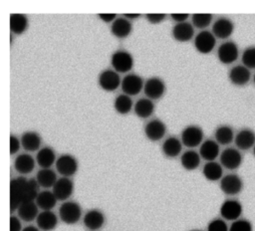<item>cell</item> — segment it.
<instances>
[{"mask_svg":"<svg viewBox=\"0 0 255 231\" xmlns=\"http://www.w3.org/2000/svg\"><path fill=\"white\" fill-rule=\"evenodd\" d=\"M39 184L35 178L27 179L24 176L12 178L10 181V210L13 213L18 207L28 201H35L39 194Z\"/></svg>","mask_w":255,"mask_h":231,"instance_id":"6da1fadb","label":"cell"},{"mask_svg":"<svg viewBox=\"0 0 255 231\" xmlns=\"http://www.w3.org/2000/svg\"><path fill=\"white\" fill-rule=\"evenodd\" d=\"M59 217L61 221L68 225L76 224L82 217V207L76 201H64L59 207Z\"/></svg>","mask_w":255,"mask_h":231,"instance_id":"7a4b0ae2","label":"cell"},{"mask_svg":"<svg viewBox=\"0 0 255 231\" xmlns=\"http://www.w3.org/2000/svg\"><path fill=\"white\" fill-rule=\"evenodd\" d=\"M111 65L117 73L125 74L132 69L133 58L129 52L118 50L111 56Z\"/></svg>","mask_w":255,"mask_h":231,"instance_id":"3957f363","label":"cell"},{"mask_svg":"<svg viewBox=\"0 0 255 231\" xmlns=\"http://www.w3.org/2000/svg\"><path fill=\"white\" fill-rule=\"evenodd\" d=\"M55 166L58 173L63 177H71L78 171L79 163L74 155L70 153H64L57 157Z\"/></svg>","mask_w":255,"mask_h":231,"instance_id":"277c9868","label":"cell"},{"mask_svg":"<svg viewBox=\"0 0 255 231\" xmlns=\"http://www.w3.org/2000/svg\"><path fill=\"white\" fill-rule=\"evenodd\" d=\"M204 133L200 126L195 124H190L184 127L181 131V141L182 144L188 148H193L196 146H200L203 142Z\"/></svg>","mask_w":255,"mask_h":231,"instance_id":"5b68a950","label":"cell"},{"mask_svg":"<svg viewBox=\"0 0 255 231\" xmlns=\"http://www.w3.org/2000/svg\"><path fill=\"white\" fill-rule=\"evenodd\" d=\"M219 186L221 191L228 196H235L243 189V181L241 177L235 173H228L223 175L220 179Z\"/></svg>","mask_w":255,"mask_h":231,"instance_id":"8992f818","label":"cell"},{"mask_svg":"<svg viewBox=\"0 0 255 231\" xmlns=\"http://www.w3.org/2000/svg\"><path fill=\"white\" fill-rule=\"evenodd\" d=\"M243 212L242 204L237 199H226L222 202L219 213L221 215V218L225 221H235L237 219H240L241 214Z\"/></svg>","mask_w":255,"mask_h":231,"instance_id":"52a82bcc","label":"cell"},{"mask_svg":"<svg viewBox=\"0 0 255 231\" xmlns=\"http://www.w3.org/2000/svg\"><path fill=\"white\" fill-rule=\"evenodd\" d=\"M219 158L220 164L228 170H235L239 168L243 160L240 150L235 147H226L223 149L220 152Z\"/></svg>","mask_w":255,"mask_h":231,"instance_id":"ba28073f","label":"cell"},{"mask_svg":"<svg viewBox=\"0 0 255 231\" xmlns=\"http://www.w3.org/2000/svg\"><path fill=\"white\" fill-rule=\"evenodd\" d=\"M193 44L198 53L209 54L215 48L216 38L212 32L207 30H202L194 37Z\"/></svg>","mask_w":255,"mask_h":231,"instance_id":"9c48e42d","label":"cell"},{"mask_svg":"<svg viewBox=\"0 0 255 231\" xmlns=\"http://www.w3.org/2000/svg\"><path fill=\"white\" fill-rule=\"evenodd\" d=\"M98 83L101 89L106 92H114L120 88L122 85V80L115 70L107 69L100 73L98 78Z\"/></svg>","mask_w":255,"mask_h":231,"instance_id":"30bf717a","label":"cell"},{"mask_svg":"<svg viewBox=\"0 0 255 231\" xmlns=\"http://www.w3.org/2000/svg\"><path fill=\"white\" fill-rule=\"evenodd\" d=\"M239 56V49L236 43L232 41L223 42L217 49V57L220 63L230 65L234 63Z\"/></svg>","mask_w":255,"mask_h":231,"instance_id":"8fae6325","label":"cell"},{"mask_svg":"<svg viewBox=\"0 0 255 231\" xmlns=\"http://www.w3.org/2000/svg\"><path fill=\"white\" fill-rule=\"evenodd\" d=\"M143 80L137 74H128L122 80V91L124 94L131 97L138 95L143 90Z\"/></svg>","mask_w":255,"mask_h":231,"instance_id":"7c38bea8","label":"cell"},{"mask_svg":"<svg viewBox=\"0 0 255 231\" xmlns=\"http://www.w3.org/2000/svg\"><path fill=\"white\" fill-rule=\"evenodd\" d=\"M165 90L166 87L164 82L157 77L149 78L144 82L143 93L146 96V98L151 101L160 99L164 95Z\"/></svg>","mask_w":255,"mask_h":231,"instance_id":"4fadbf2b","label":"cell"},{"mask_svg":"<svg viewBox=\"0 0 255 231\" xmlns=\"http://www.w3.org/2000/svg\"><path fill=\"white\" fill-rule=\"evenodd\" d=\"M56 198L60 201H67L74 193V182L70 177H60L52 188Z\"/></svg>","mask_w":255,"mask_h":231,"instance_id":"5bb4252c","label":"cell"},{"mask_svg":"<svg viewBox=\"0 0 255 231\" xmlns=\"http://www.w3.org/2000/svg\"><path fill=\"white\" fill-rule=\"evenodd\" d=\"M143 132L147 139L151 141H158L165 135L166 125L161 119L153 118L145 123Z\"/></svg>","mask_w":255,"mask_h":231,"instance_id":"9a60e30c","label":"cell"},{"mask_svg":"<svg viewBox=\"0 0 255 231\" xmlns=\"http://www.w3.org/2000/svg\"><path fill=\"white\" fill-rule=\"evenodd\" d=\"M211 32L213 33L215 38L222 40L227 39L234 32V24L230 19L226 17H220L216 19L212 24Z\"/></svg>","mask_w":255,"mask_h":231,"instance_id":"2e32d148","label":"cell"},{"mask_svg":"<svg viewBox=\"0 0 255 231\" xmlns=\"http://www.w3.org/2000/svg\"><path fill=\"white\" fill-rule=\"evenodd\" d=\"M106 222L105 214L99 209H90L83 217V223L85 227L91 231H97L101 229Z\"/></svg>","mask_w":255,"mask_h":231,"instance_id":"e0dca14e","label":"cell"},{"mask_svg":"<svg viewBox=\"0 0 255 231\" xmlns=\"http://www.w3.org/2000/svg\"><path fill=\"white\" fill-rule=\"evenodd\" d=\"M228 79L234 86L242 87L247 85L251 80V73L248 68L243 65L232 67L228 73Z\"/></svg>","mask_w":255,"mask_h":231,"instance_id":"ac0fdd59","label":"cell"},{"mask_svg":"<svg viewBox=\"0 0 255 231\" xmlns=\"http://www.w3.org/2000/svg\"><path fill=\"white\" fill-rule=\"evenodd\" d=\"M172 38L180 43L190 41L194 36V28L191 23H176L171 30Z\"/></svg>","mask_w":255,"mask_h":231,"instance_id":"d6986e66","label":"cell"},{"mask_svg":"<svg viewBox=\"0 0 255 231\" xmlns=\"http://www.w3.org/2000/svg\"><path fill=\"white\" fill-rule=\"evenodd\" d=\"M200 157L208 161H215V159L220 155V147L215 139H205L199 146Z\"/></svg>","mask_w":255,"mask_h":231,"instance_id":"ffe728a7","label":"cell"},{"mask_svg":"<svg viewBox=\"0 0 255 231\" xmlns=\"http://www.w3.org/2000/svg\"><path fill=\"white\" fill-rule=\"evenodd\" d=\"M234 142L239 150L253 148L255 145V132L250 128H242L235 134Z\"/></svg>","mask_w":255,"mask_h":231,"instance_id":"44dd1931","label":"cell"},{"mask_svg":"<svg viewBox=\"0 0 255 231\" xmlns=\"http://www.w3.org/2000/svg\"><path fill=\"white\" fill-rule=\"evenodd\" d=\"M35 164L36 159H34L29 153H20L15 157L13 163L14 169L22 175L31 173L35 168Z\"/></svg>","mask_w":255,"mask_h":231,"instance_id":"7402d4cb","label":"cell"},{"mask_svg":"<svg viewBox=\"0 0 255 231\" xmlns=\"http://www.w3.org/2000/svg\"><path fill=\"white\" fill-rule=\"evenodd\" d=\"M132 30V25L129 20H128L124 16H118V18L112 23L111 25V32L112 34L119 38L124 39L129 36Z\"/></svg>","mask_w":255,"mask_h":231,"instance_id":"603a6c76","label":"cell"},{"mask_svg":"<svg viewBox=\"0 0 255 231\" xmlns=\"http://www.w3.org/2000/svg\"><path fill=\"white\" fill-rule=\"evenodd\" d=\"M37 227L42 231H52L58 225V216L52 210L41 211L36 219Z\"/></svg>","mask_w":255,"mask_h":231,"instance_id":"cb8c5ba5","label":"cell"},{"mask_svg":"<svg viewBox=\"0 0 255 231\" xmlns=\"http://www.w3.org/2000/svg\"><path fill=\"white\" fill-rule=\"evenodd\" d=\"M22 147L27 151H38L42 144L41 135L34 130H27L21 135Z\"/></svg>","mask_w":255,"mask_h":231,"instance_id":"d4e9b609","label":"cell"},{"mask_svg":"<svg viewBox=\"0 0 255 231\" xmlns=\"http://www.w3.org/2000/svg\"><path fill=\"white\" fill-rule=\"evenodd\" d=\"M182 141L176 136H168L161 145L162 153L168 158L178 156L182 151Z\"/></svg>","mask_w":255,"mask_h":231,"instance_id":"484cf974","label":"cell"},{"mask_svg":"<svg viewBox=\"0 0 255 231\" xmlns=\"http://www.w3.org/2000/svg\"><path fill=\"white\" fill-rule=\"evenodd\" d=\"M18 217L24 222H31L36 220L39 215V207L35 201H28L22 203L17 209Z\"/></svg>","mask_w":255,"mask_h":231,"instance_id":"4316f807","label":"cell"},{"mask_svg":"<svg viewBox=\"0 0 255 231\" xmlns=\"http://www.w3.org/2000/svg\"><path fill=\"white\" fill-rule=\"evenodd\" d=\"M57 157L54 149L51 146L41 147L36 154V162L41 168H51L56 163Z\"/></svg>","mask_w":255,"mask_h":231,"instance_id":"83f0119b","label":"cell"},{"mask_svg":"<svg viewBox=\"0 0 255 231\" xmlns=\"http://www.w3.org/2000/svg\"><path fill=\"white\" fill-rule=\"evenodd\" d=\"M57 201L58 199L56 198L53 191H50L48 189L40 191L35 200L39 209H41L42 211L52 210L56 206Z\"/></svg>","mask_w":255,"mask_h":231,"instance_id":"f1b7e54d","label":"cell"},{"mask_svg":"<svg viewBox=\"0 0 255 231\" xmlns=\"http://www.w3.org/2000/svg\"><path fill=\"white\" fill-rule=\"evenodd\" d=\"M202 174L208 181H220L223 177V166L216 161H208L203 165Z\"/></svg>","mask_w":255,"mask_h":231,"instance_id":"f546056e","label":"cell"},{"mask_svg":"<svg viewBox=\"0 0 255 231\" xmlns=\"http://www.w3.org/2000/svg\"><path fill=\"white\" fill-rule=\"evenodd\" d=\"M133 112L138 117L147 118L154 113V104L147 98H140L134 103Z\"/></svg>","mask_w":255,"mask_h":231,"instance_id":"4dcf8cb0","label":"cell"},{"mask_svg":"<svg viewBox=\"0 0 255 231\" xmlns=\"http://www.w3.org/2000/svg\"><path fill=\"white\" fill-rule=\"evenodd\" d=\"M234 130L228 124H220L214 130V139L220 145H227L234 141Z\"/></svg>","mask_w":255,"mask_h":231,"instance_id":"1f68e13d","label":"cell"},{"mask_svg":"<svg viewBox=\"0 0 255 231\" xmlns=\"http://www.w3.org/2000/svg\"><path fill=\"white\" fill-rule=\"evenodd\" d=\"M200 160L201 157L199 152L193 149H188L180 155V164L185 170L188 171L195 170L199 166Z\"/></svg>","mask_w":255,"mask_h":231,"instance_id":"d6a6232c","label":"cell"},{"mask_svg":"<svg viewBox=\"0 0 255 231\" xmlns=\"http://www.w3.org/2000/svg\"><path fill=\"white\" fill-rule=\"evenodd\" d=\"M9 25H10V30L12 34L21 35L28 28V18L24 14L12 13L10 14Z\"/></svg>","mask_w":255,"mask_h":231,"instance_id":"836d02e7","label":"cell"},{"mask_svg":"<svg viewBox=\"0 0 255 231\" xmlns=\"http://www.w3.org/2000/svg\"><path fill=\"white\" fill-rule=\"evenodd\" d=\"M39 184L40 187H43L45 189L53 188L54 184L58 180L56 172L51 168H41L35 178Z\"/></svg>","mask_w":255,"mask_h":231,"instance_id":"e575fe53","label":"cell"},{"mask_svg":"<svg viewBox=\"0 0 255 231\" xmlns=\"http://www.w3.org/2000/svg\"><path fill=\"white\" fill-rule=\"evenodd\" d=\"M133 102L131 98L126 94L119 95L114 102V108L116 112L120 115H127L128 114L131 109H133Z\"/></svg>","mask_w":255,"mask_h":231,"instance_id":"d590c367","label":"cell"},{"mask_svg":"<svg viewBox=\"0 0 255 231\" xmlns=\"http://www.w3.org/2000/svg\"><path fill=\"white\" fill-rule=\"evenodd\" d=\"M213 16L209 13H195L191 15V24L193 27L204 30L212 22Z\"/></svg>","mask_w":255,"mask_h":231,"instance_id":"8d00e7d4","label":"cell"},{"mask_svg":"<svg viewBox=\"0 0 255 231\" xmlns=\"http://www.w3.org/2000/svg\"><path fill=\"white\" fill-rule=\"evenodd\" d=\"M242 64L249 70L255 69V46L247 47L241 56Z\"/></svg>","mask_w":255,"mask_h":231,"instance_id":"74e56055","label":"cell"},{"mask_svg":"<svg viewBox=\"0 0 255 231\" xmlns=\"http://www.w3.org/2000/svg\"><path fill=\"white\" fill-rule=\"evenodd\" d=\"M229 231H253V226L249 220L240 218L231 223Z\"/></svg>","mask_w":255,"mask_h":231,"instance_id":"f35d334b","label":"cell"},{"mask_svg":"<svg viewBox=\"0 0 255 231\" xmlns=\"http://www.w3.org/2000/svg\"><path fill=\"white\" fill-rule=\"evenodd\" d=\"M206 231H229V226L222 218H214L209 221Z\"/></svg>","mask_w":255,"mask_h":231,"instance_id":"ab89813d","label":"cell"},{"mask_svg":"<svg viewBox=\"0 0 255 231\" xmlns=\"http://www.w3.org/2000/svg\"><path fill=\"white\" fill-rule=\"evenodd\" d=\"M165 17H166V15L162 14V13H149V14H145V19L150 24L161 23L162 21H164Z\"/></svg>","mask_w":255,"mask_h":231,"instance_id":"60d3db41","label":"cell"},{"mask_svg":"<svg viewBox=\"0 0 255 231\" xmlns=\"http://www.w3.org/2000/svg\"><path fill=\"white\" fill-rule=\"evenodd\" d=\"M22 146L21 144V139H19L17 136L11 134L10 135V153L13 155V154H16L20 147Z\"/></svg>","mask_w":255,"mask_h":231,"instance_id":"b9f144b4","label":"cell"},{"mask_svg":"<svg viewBox=\"0 0 255 231\" xmlns=\"http://www.w3.org/2000/svg\"><path fill=\"white\" fill-rule=\"evenodd\" d=\"M22 220L18 216L12 215L10 217V231H22Z\"/></svg>","mask_w":255,"mask_h":231,"instance_id":"7bdbcfd3","label":"cell"},{"mask_svg":"<svg viewBox=\"0 0 255 231\" xmlns=\"http://www.w3.org/2000/svg\"><path fill=\"white\" fill-rule=\"evenodd\" d=\"M170 17L176 23H183V22H186L189 15L186 13H173V14H170Z\"/></svg>","mask_w":255,"mask_h":231,"instance_id":"ee69618b","label":"cell"},{"mask_svg":"<svg viewBox=\"0 0 255 231\" xmlns=\"http://www.w3.org/2000/svg\"><path fill=\"white\" fill-rule=\"evenodd\" d=\"M98 17L105 23H113L117 18V14H109V13H104V14H98Z\"/></svg>","mask_w":255,"mask_h":231,"instance_id":"f6af8a7d","label":"cell"},{"mask_svg":"<svg viewBox=\"0 0 255 231\" xmlns=\"http://www.w3.org/2000/svg\"><path fill=\"white\" fill-rule=\"evenodd\" d=\"M124 17H126L128 20H135V19H137V18H139L140 17V14H125L124 15Z\"/></svg>","mask_w":255,"mask_h":231,"instance_id":"bcb514c9","label":"cell"},{"mask_svg":"<svg viewBox=\"0 0 255 231\" xmlns=\"http://www.w3.org/2000/svg\"><path fill=\"white\" fill-rule=\"evenodd\" d=\"M22 231H41V230L38 227L34 226V225H28V226L24 227Z\"/></svg>","mask_w":255,"mask_h":231,"instance_id":"7dc6e473","label":"cell"},{"mask_svg":"<svg viewBox=\"0 0 255 231\" xmlns=\"http://www.w3.org/2000/svg\"><path fill=\"white\" fill-rule=\"evenodd\" d=\"M253 155H254V157H255V145L253 146Z\"/></svg>","mask_w":255,"mask_h":231,"instance_id":"c3c4849f","label":"cell"},{"mask_svg":"<svg viewBox=\"0 0 255 231\" xmlns=\"http://www.w3.org/2000/svg\"><path fill=\"white\" fill-rule=\"evenodd\" d=\"M253 83H254V85H255V74H254V76H253Z\"/></svg>","mask_w":255,"mask_h":231,"instance_id":"681fc988","label":"cell"},{"mask_svg":"<svg viewBox=\"0 0 255 231\" xmlns=\"http://www.w3.org/2000/svg\"><path fill=\"white\" fill-rule=\"evenodd\" d=\"M190 231H201V230H198V229H193V230H190Z\"/></svg>","mask_w":255,"mask_h":231,"instance_id":"f907efd6","label":"cell"}]
</instances>
